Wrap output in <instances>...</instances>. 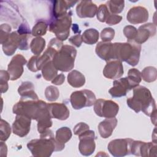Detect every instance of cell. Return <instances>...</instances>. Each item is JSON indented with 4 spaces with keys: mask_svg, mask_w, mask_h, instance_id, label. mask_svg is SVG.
<instances>
[{
    "mask_svg": "<svg viewBox=\"0 0 157 157\" xmlns=\"http://www.w3.org/2000/svg\"><path fill=\"white\" fill-rule=\"evenodd\" d=\"M13 112L16 115L35 120L37 123L50 121L52 118L48 109V104L39 99H20L13 105Z\"/></svg>",
    "mask_w": 157,
    "mask_h": 157,
    "instance_id": "obj_1",
    "label": "cell"
},
{
    "mask_svg": "<svg viewBox=\"0 0 157 157\" xmlns=\"http://www.w3.org/2000/svg\"><path fill=\"white\" fill-rule=\"evenodd\" d=\"M126 102L129 108L136 113L142 111L150 117L156 112L155 101L151 92L144 86L138 85L133 88V96L127 99Z\"/></svg>",
    "mask_w": 157,
    "mask_h": 157,
    "instance_id": "obj_2",
    "label": "cell"
},
{
    "mask_svg": "<svg viewBox=\"0 0 157 157\" xmlns=\"http://www.w3.org/2000/svg\"><path fill=\"white\" fill-rule=\"evenodd\" d=\"M39 139H33L27 144L32 155L36 157H48L53 151H58V144L52 130L47 129L40 134Z\"/></svg>",
    "mask_w": 157,
    "mask_h": 157,
    "instance_id": "obj_3",
    "label": "cell"
},
{
    "mask_svg": "<svg viewBox=\"0 0 157 157\" xmlns=\"http://www.w3.org/2000/svg\"><path fill=\"white\" fill-rule=\"evenodd\" d=\"M141 45L133 40L113 44V60L124 61L132 66H136L140 58Z\"/></svg>",
    "mask_w": 157,
    "mask_h": 157,
    "instance_id": "obj_4",
    "label": "cell"
},
{
    "mask_svg": "<svg viewBox=\"0 0 157 157\" xmlns=\"http://www.w3.org/2000/svg\"><path fill=\"white\" fill-rule=\"evenodd\" d=\"M76 49L69 45H64L53 57L52 62L55 67L62 72H68L74 66Z\"/></svg>",
    "mask_w": 157,
    "mask_h": 157,
    "instance_id": "obj_5",
    "label": "cell"
},
{
    "mask_svg": "<svg viewBox=\"0 0 157 157\" xmlns=\"http://www.w3.org/2000/svg\"><path fill=\"white\" fill-rule=\"evenodd\" d=\"M71 24V15L67 12L64 15L57 18L54 17L50 23L49 30L55 34L58 39L63 42L66 40L69 35Z\"/></svg>",
    "mask_w": 157,
    "mask_h": 157,
    "instance_id": "obj_6",
    "label": "cell"
},
{
    "mask_svg": "<svg viewBox=\"0 0 157 157\" xmlns=\"http://www.w3.org/2000/svg\"><path fill=\"white\" fill-rule=\"evenodd\" d=\"M96 100L94 93L88 90L75 91L70 96L71 104L75 110H79L85 107H91L94 105Z\"/></svg>",
    "mask_w": 157,
    "mask_h": 157,
    "instance_id": "obj_7",
    "label": "cell"
},
{
    "mask_svg": "<svg viewBox=\"0 0 157 157\" xmlns=\"http://www.w3.org/2000/svg\"><path fill=\"white\" fill-rule=\"evenodd\" d=\"M94 110L99 117L106 118H113L118 112L119 105L112 100L98 99L94 104Z\"/></svg>",
    "mask_w": 157,
    "mask_h": 157,
    "instance_id": "obj_8",
    "label": "cell"
},
{
    "mask_svg": "<svg viewBox=\"0 0 157 157\" xmlns=\"http://www.w3.org/2000/svg\"><path fill=\"white\" fill-rule=\"evenodd\" d=\"M133 140L129 138L114 139L109 142L107 149L113 156H124L131 154V145Z\"/></svg>",
    "mask_w": 157,
    "mask_h": 157,
    "instance_id": "obj_9",
    "label": "cell"
},
{
    "mask_svg": "<svg viewBox=\"0 0 157 157\" xmlns=\"http://www.w3.org/2000/svg\"><path fill=\"white\" fill-rule=\"evenodd\" d=\"M80 140L78 149L80 153L84 156L91 155L95 150V134L92 130H86L78 135Z\"/></svg>",
    "mask_w": 157,
    "mask_h": 157,
    "instance_id": "obj_10",
    "label": "cell"
},
{
    "mask_svg": "<svg viewBox=\"0 0 157 157\" xmlns=\"http://www.w3.org/2000/svg\"><path fill=\"white\" fill-rule=\"evenodd\" d=\"M131 153L136 156H156V142L133 140L131 145Z\"/></svg>",
    "mask_w": 157,
    "mask_h": 157,
    "instance_id": "obj_11",
    "label": "cell"
},
{
    "mask_svg": "<svg viewBox=\"0 0 157 157\" xmlns=\"http://www.w3.org/2000/svg\"><path fill=\"white\" fill-rule=\"evenodd\" d=\"M25 58L20 54L14 56L7 67V72L10 75V80H15L19 78L23 72V65L26 64Z\"/></svg>",
    "mask_w": 157,
    "mask_h": 157,
    "instance_id": "obj_12",
    "label": "cell"
},
{
    "mask_svg": "<svg viewBox=\"0 0 157 157\" xmlns=\"http://www.w3.org/2000/svg\"><path fill=\"white\" fill-rule=\"evenodd\" d=\"M31 119L20 115H17L12 124V131L14 134L23 137L26 136L30 130Z\"/></svg>",
    "mask_w": 157,
    "mask_h": 157,
    "instance_id": "obj_13",
    "label": "cell"
},
{
    "mask_svg": "<svg viewBox=\"0 0 157 157\" xmlns=\"http://www.w3.org/2000/svg\"><path fill=\"white\" fill-rule=\"evenodd\" d=\"M122 62L119 60H110L107 62L103 69V75L109 79L120 78L123 74Z\"/></svg>",
    "mask_w": 157,
    "mask_h": 157,
    "instance_id": "obj_14",
    "label": "cell"
},
{
    "mask_svg": "<svg viewBox=\"0 0 157 157\" xmlns=\"http://www.w3.org/2000/svg\"><path fill=\"white\" fill-rule=\"evenodd\" d=\"M148 16V12L146 8L142 6H135L129 9L126 18L131 24H139L147 21Z\"/></svg>",
    "mask_w": 157,
    "mask_h": 157,
    "instance_id": "obj_15",
    "label": "cell"
},
{
    "mask_svg": "<svg viewBox=\"0 0 157 157\" xmlns=\"http://www.w3.org/2000/svg\"><path fill=\"white\" fill-rule=\"evenodd\" d=\"M112 87L109 92L113 98H120L126 95V93L132 88L130 85L127 77L121 78L115 80L113 83Z\"/></svg>",
    "mask_w": 157,
    "mask_h": 157,
    "instance_id": "obj_16",
    "label": "cell"
},
{
    "mask_svg": "<svg viewBox=\"0 0 157 157\" xmlns=\"http://www.w3.org/2000/svg\"><path fill=\"white\" fill-rule=\"evenodd\" d=\"M97 11V6L91 1H82L76 7L77 15L80 18H93Z\"/></svg>",
    "mask_w": 157,
    "mask_h": 157,
    "instance_id": "obj_17",
    "label": "cell"
},
{
    "mask_svg": "<svg viewBox=\"0 0 157 157\" xmlns=\"http://www.w3.org/2000/svg\"><path fill=\"white\" fill-rule=\"evenodd\" d=\"M48 109L52 118L65 120L69 117V110L63 103L53 102L48 104Z\"/></svg>",
    "mask_w": 157,
    "mask_h": 157,
    "instance_id": "obj_18",
    "label": "cell"
},
{
    "mask_svg": "<svg viewBox=\"0 0 157 157\" xmlns=\"http://www.w3.org/2000/svg\"><path fill=\"white\" fill-rule=\"evenodd\" d=\"M156 34V26L151 23H148L140 26L137 29V34L134 39L137 44H141L146 42L149 37Z\"/></svg>",
    "mask_w": 157,
    "mask_h": 157,
    "instance_id": "obj_19",
    "label": "cell"
},
{
    "mask_svg": "<svg viewBox=\"0 0 157 157\" xmlns=\"http://www.w3.org/2000/svg\"><path fill=\"white\" fill-rule=\"evenodd\" d=\"M20 43V36L18 31H13L10 33L7 40L2 44L4 53L7 55H12L17 48L19 47Z\"/></svg>",
    "mask_w": 157,
    "mask_h": 157,
    "instance_id": "obj_20",
    "label": "cell"
},
{
    "mask_svg": "<svg viewBox=\"0 0 157 157\" xmlns=\"http://www.w3.org/2000/svg\"><path fill=\"white\" fill-rule=\"evenodd\" d=\"M95 52L97 55L103 60L109 61L113 60V44L110 42H99L96 46Z\"/></svg>",
    "mask_w": 157,
    "mask_h": 157,
    "instance_id": "obj_21",
    "label": "cell"
},
{
    "mask_svg": "<svg viewBox=\"0 0 157 157\" xmlns=\"http://www.w3.org/2000/svg\"><path fill=\"white\" fill-rule=\"evenodd\" d=\"M117 124V120L115 117L106 118L102 121L98 125V131L100 136L106 139L109 137Z\"/></svg>",
    "mask_w": 157,
    "mask_h": 157,
    "instance_id": "obj_22",
    "label": "cell"
},
{
    "mask_svg": "<svg viewBox=\"0 0 157 157\" xmlns=\"http://www.w3.org/2000/svg\"><path fill=\"white\" fill-rule=\"evenodd\" d=\"M71 137V131L67 127H61L56 131L55 139L58 144V151L64 148L65 143L68 142Z\"/></svg>",
    "mask_w": 157,
    "mask_h": 157,
    "instance_id": "obj_23",
    "label": "cell"
},
{
    "mask_svg": "<svg viewBox=\"0 0 157 157\" xmlns=\"http://www.w3.org/2000/svg\"><path fill=\"white\" fill-rule=\"evenodd\" d=\"M77 1H55L53 2V14L55 18H57L67 13V10L72 7Z\"/></svg>",
    "mask_w": 157,
    "mask_h": 157,
    "instance_id": "obj_24",
    "label": "cell"
},
{
    "mask_svg": "<svg viewBox=\"0 0 157 157\" xmlns=\"http://www.w3.org/2000/svg\"><path fill=\"white\" fill-rule=\"evenodd\" d=\"M21 99H39L34 91V86L30 82H24L19 86L18 90Z\"/></svg>",
    "mask_w": 157,
    "mask_h": 157,
    "instance_id": "obj_25",
    "label": "cell"
},
{
    "mask_svg": "<svg viewBox=\"0 0 157 157\" xmlns=\"http://www.w3.org/2000/svg\"><path fill=\"white\" fill-rule=\"evenodd\" d=\"M67 82L72 87L80 88L85 85V77L80 72L74 70L68 74Z\"/></svg>",
    "mask_w": 157,
    "mask_h": 157,
    "instance_id": "obj_26",
    "label": "cell"
},
{
    "mask_svg": "<svg viewBox=\"0 0 157 157\" xmlns=\"http://www.w3.org/2000/svg\"><path fill=\"white\" fill-rule=\"evenodd\" d=\"M42 76L47 81H52L58 74V70L53 66L52 60L44 63L41 67Z\"/></svg>",
    "mask_w": 157,
    "mask_h": 157,
    "instance_id": "obj_27",
    "label": "cell"
},
{
    "mask_svg": "<svg viewBox=\"0 0 157 157\" xmlns=\"http://www.w3.org/2000/svg\"><path fill=\"white\" fill-rule=\"evenodd\" d=\"M99 36V33L98 31L94 28L86 29L82 35L83 42L89 45L96 44L98 41Z\"/></svg>",
    "mask_w": 157,
    "mask_h": 157,
    "instance_id": "obj_28",
    "label": "cell"
},
{
    "mask_svg": "<svg viewBox=\"0 0 157 157\" xmlns=\"http://www.w3.org/2000/svg\"><path fill=\"white\" fill-rule=\"evenodd\" d=\"M45 46V40L41 37H37L33 39L30 44L31 52L35 55H39L44 50Z\"/></svg>",
    "mask_w": 157,
    "mask_h": 157,
    "instance_id": "obj_29",
    "label": "cell"
},
{
    "mask_svg": "<svg viewBox=\"0 0 157 157\" xmlns=\"http://www.w3.org/2000/svg\"><path fill=\"white\" fill-rule=\"evenodd\" d=\"M126 77L132 88L137 86L142 80L141 72L136 68L129 69Z\"/></svg>",
    "mask_w": 157,
    "mask_h": 157,
    "instance_id": "obj_30",
    "label": "cell"
},
{
    "mask_svg": "<svg viewBox=\"0 0 157 157\" xmlns=\"http://www.w3.org/2000/svg\"><path fill=\"white\" fill-rule=\"evenodd\" d=\"M141 77L144 81L148 83L155 81L157 77L156 69L153 66L145 67L141 72Z\"/></svg>",
    "mask_w": 157,
    "mask_h": 157,
    "instance_id": "obj_31",
    "label": "cell"
},
{
    "mask_svg": "<svg viewBox=\"0 0 157 157\" xmlns=\"http://www.w3.org/2000/svg\"><path fill=\"white\" fill-rule=\"evenodd\" d=\"M108 9L112 14L121 13L124 7V1H109L107 2Z\"/></svg>",
    "mask_w": 157,
    "mask_h": 157,
    "instance_id": "obj_32",
    "label": "cell"
},
{
    "mask_svg": "<svg viewBox=\"0 0 157 157\" xmlns=\"http://www.w3.org/2000/svg\"><path fill=\"white\" fill-rule=\"evenodd\" d=\"M11 133V128L9 124L3 119H1L0 123V139L6 141L8 139Z\"/></svg>",
    "mask_w": 157,
    "mask_h": 157,
    "instance_id": "obj_33",
    "label": "cell"
},
{
    "mask_svg": "<svg viewBox=\"0 0 157 157\" xmlns=\"http://www.w3.org/2000/svg\"><path fill=\"white\" fill-rule=\"evenodd\" d=\"M47 30V25L44 21L37 22L33 28L31 34L34 36L40 37L46 34Z\"/></svg>",
    "mask_w": 157,
    "mask_h": 157,
    "instance_id": "obj_34",
    "label": "cell"
},
{
    "mask_svg": "<svg viewBox=\"0 0 157 157\" xmlns=\"http://www.w3.org/2000/svg\"><path fill=\"white\" fill-rule=\"evenodd\" d=\"M45 96L48 101L53 102L57 100L59 96V92L56 86L51 85L46 88L45 90Z\"/></svg>",
    "mask_w": 157,
    "mask_h": 157,
    "instance_id": "obj_35",
    "label": "cell"
},
{
    "mask_svg": "<svg viewBox=\"0 0 157 157\" xmlns=\"http://www.w3.org/2000/svg\"><path fill=\"white\" fill-rule=\"evenodd\" d=\"M97 18L101 22H105L109 16L110 15V13L108 9V7L106 4H101L96 13Z\"/></svg>",
    "mask_w": 157,
    "mask_h": 157,
    "instance_id": "obj_36",
    "label": "cell"
},
{
    "mask_svg": "<svg viewBox=\"0 0 157 157\" xmlns=\"http://www.w3.org/2000/svg\"><path fill=\"white\" fill-rule=\"evenodd\" d=\"M10 80V75L7 71L1 70L0 71V86L1 93H5L7 91L9 86L7 82Z\"/></svg>",
    "mask_w": 157,
    "mask_h": 157,
    "instance_id": "obj_37",
    "label": "cell"
},
{
    "mask_svg": "<svg viewBox=\"0 0 157 157\" xmlns=\"http://www.w3.org/2000/svg\"><path fill=\"white\" fill-rule=\"evenodd\" d=\"M115 31L111 28H105L101 33V38L102 42H110L114 37Z\"/></svg>",
    "mask_w": 157,
    "mask_h": 157,
    "instance_id": "obj_38",
    "label": "cell"
},
{
    "mask_svg": "<svg viewBox=\"0 0 157 157\" xmlns=\"http://www.w3.org/2000/svg\"><path fill=\"white\" fill-rule=\"evenodd\" d=\"M123 33L128 40H134L137 34V29L133 26L128 25L123 29Z\"/></svg>",
    "mask_w": 157,
    "mask_h": 157,
    "instance_id": "obj_39",
    "label": "cell"
},
{
    "mask_svg": "<svg viewBox=\"0 0 157 157\" xmlns=\"http://www.w3.org/2000/svg\"><path fill=\"white\" fill-rule=\"evenodd\" d=\"M11 27L8 24L1 25V44L2 45L10 36Z\"/></svg>",
    "mask_w": 157,
    "mask_h": 157,
    "instance_id": "obj_40",
    "label": "cell"
},
{
    "mask_svg": "<svg viewBox=\"0 0 157 157\" xmlns=\"http://www.w3.org/2000/svg\"><path fill=\"white\" fill-rule=\"evenodd\" d=\"M90 128L89 126L83 122H80L78 124H77L75 127L74 128V134L75 135H80L83 132L86 131V130H88Z\"/></svg>",
    "mask_w": 157,
    "mask_h": 157,
    "instance_id": "obj_41",
    "label": "cell"
},
{
    "mask_svg": "<svg viewBox=\"0 0 157 157\" xmlns=\"http://www.w3.org/2000/svg\"><path fill=\"white\" fill-rule=\"evenodd\" d=\"M38 58H39L38 55L32 56L31 59L29 60L28 63L27 64V67L28 69L32 72H37L39 71L37 65V61Z\"/></svg>",
    "mask_w": 157,
    "mask_h": 157,
    "instance_id": "obj_42",
    "label": "cell"
},
{
    "mask_svg": "<svg viewBox=\"0 0 157 157\" xmlns=\"http://www.w3.org/2000/svg\"><path fill=\"white\" fill-rule=\"evenodd\" d=\"M122 20V17L117 14H110L106 20V23L109 25H115L119 23Z\"/></svg>",
    "mask_w": 157,
    "mask_h": 157,
    "instance_id": "obj_43",
    "label": "cell"
},
{
    "mask_svg": "<svg viewBox=\"0 0 157 157\" xmlns=\"http://www.w3.org/2000/svg\"><path fill=\"white\" fill-rule=\"evenodd\" d=\"M69 41L73 45L77 47H79L83 42L82 35L80 34L74 35L69 39Z\"/></svg>",
    "mask_w": 157,
    "mask_h": 157,
    "instance_id": "obj_44",
    "label": "cell"
},
{
    "mask_svg": "<svg viewBox=\"0 0 157 157\" xmlns=\"http://www.w3.org/2000/svg\"><path fill=\"white\" fill-rule=\"evenodd\" d=\"M65 80V76L63 74L57 75L52 80V83L56 85H61L63 83Z\"/></svg>",
    "mask_w": 157,
    "mask_h": 157,
    "instance_id": "obj_45",
    "label": "cell"
},
{
    "mask_svg": "<svg viewBox=\"0 0 157 157\" xmlns=\"http://www.w3.org/2000/svg\"><path fill=\"white\" fill-rule=\"evenodd\" d=\"M7 145L5 143L3 142V141H1V155L2 154L3 152H5L7 154Z\"/></svg>",
    "mask_w": 157,
    "mask_h": 157,
    "instance_id": "obj_46",
    "label": "cell"
}]
</instances>
